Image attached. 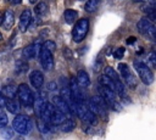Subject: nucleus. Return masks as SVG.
I'll return each instance as SVG.
<instances>
[{"instance_id":"1","label":"nucleus","mask_w":156,"mask_h":140,"mask_svg":"<svg viewBox=\"0 0 156 140\" xmlns=\"http://www.w3.org/2000/svg\"><path fill=\"white\" fill-rule=\"evenodd\" d=\"M88 108L96 116H101V117H106L107 116V103L105 102V100L101 97V95H95L93 96L89 101H88Z\"/></svg>"},{"instance_id":"2","label":"nucleus","mask_w":156,"mask_h":140,"mask_svg":"<svg viewBox=\"0 0 156 140\" xmlns=\"http://www.w3.org/2000/svg\"><path fill=\"white\" fill-rule=\"evenodd\" d=\"M133 66H134V69L136 71L139 78L141 79V82L146 85H151L154 83V73L150 69V67L147 65H145L144 62L141 61H138L135 60L133 62Z\"/></svg>"},{"instance_id":"3","label":"nucleus","mask_w":156,"mask_h":140,"mask_svg":"<svg viewBox=\"0 0 156 140\" xmlns=\"http://www.w3.org/2000/svg\"><path fill=\"white\" fill-rule=\"evenodd\" d=\"M89 30V21L88 18H80L78 22H76L73 29H72V39L74 43H80L84 40Z\"/></svg>"},{"instance_id":"4","label":"nucleus","mask_w":156,"mask_h":140,"mask_svg":"<svg viewBox=\"0 0 156 140\" xmlns=\"http://www.w3.org/2000/svg\"><path fill=\"white\" fill-rule=\"evenodd\" d=\"M12 127H13L15 131H17L22 135H26L32 130V122L27 116L17 114L12 122Z\"/></svg>"},{"instance_id":"5","label":"nucleus","mask_w":156,"mask_h":140,"mask_svg":"<svg viewBox=\"0 0 156 140\" xmlns=\"http://www.w3.org/2000/svg\"><path fill=\"white\" fill-rule=\"evenodd\" d=\"M99 90H100L101 97L105 100V102L107 103V106H110V107H111L113 111H116V112H118V111L122 110V106H121L119 102L116 100V93H115L113 90H111V89H108V88H106V86H102V85H100Z\"/></svg>"},{"instance_id":"6","label":"nucleus","mask_w":156,"mask_h":140,"mask_svg":"<svg viewBox=\"0 0 156 140\" xmlns=\"http://www.w3.org/2000/svg\"><path fill=\"white\" fill-rule=\"evenodd\" d=\"M17 95H18L20 102L22 105H24L27 107L33 105L34 95L27 84H20V86H17Z\"/></svg>"},{"instance_id":"7","label":"nucleus","mask_w":156,"mask_h":140,"mask_svg":"<svg viewBox=\"0 0 156 140\" xmlns=\"http://www.w3.org/2000/svg\"><path fill=\"white\" fill-rule=\"evenodd\" d=\"M118 71H119L122 78L124 79V82L127 83V85L129 88H135L136 86L135 77H134L133 72L130 71V68H129V66L127 63H119L118 65Z\"/></svg>"},{"instance_id":"8","label":"nucleus","mask_w":156,"mask_h":140,"mask_svg":"<svg viewBox=\"0 0 156 140\" xmlns=\"http://www.w3.org/2000/svg\"><path fill=\"white\" fill-rule=\"evenodd\" d=\"M136 29L141 34H147L151 38L155 37V32H156L155 26H154V23H151V21L147 17H141L139 19V22L136 23Z\"/></svg>"},{"instance_id":"9","label":"nucleus","mask_w":156,"mask_h":140,"mask_svg":"<svg viewBox=\"0 0 156 140\" xmlns=\"http://www.w3.org/2000/svg\"><path fill=\"white\" fill-rule=\"evenodd\" d=\"M39 60H40V63H41V67L45 69V71H51L54 68V56H52V52L41 47L39 54Z\"/></svg>"},{"instance_id":"10","label":"nucleus","mask_w":156,"mask_h":140,"mask_svg":"<svg viewBox=\"0 0 156 140\" xmlns=\"http://www.w3.org/2000/svg\"><path fill=\"white\" fill-rule=\"evenodd\" d=\"M69 90H71V94H72V99L76 103H83L85 102V97H84V94L80 91L79 89V85L77 84L76 79L72 78L71 79V83H69Z\"/></svg>"},{"instance_id":"11","label":"nucleus","mask_w":156,"mask_h":140,"mask_svg":"<svg viewBox=\"0 0 156 140\" xmlns=\"http://www.w3.org/2000/svg\"><path fill=\"white\" fill-rule=\"evenodd\" d=\"M40 49H41V44H40L39 41H35V43H33V44H30V45H27V46L22 50V55H23V57L27 58V60L34 58L35 56H38Z\"/></svg>"},{"instance_id":"12","label":"nucleus","mask_w":156,"mask_h":140,"mask_svg":"<svg viewBox=\"0 0 156 140\" xmlns=\"http://www.w3.org/2000/svg\"><path fill=\"white\" fill-rule=\"evenodd\" d=\"M30 21H32V11H30L29 9H26V10L22 12L21 17H20L18 29H20L21 33H24V32L28 29V27H29V24H30Z\"/></svg>"},{"instance_id":"13","label":"nucleus","mask_w":156,"mask_h":140,"mask_svg":"<svg viewBox=\"0 0 156 140\" xmlns=\"http://www.w3.org/2000/svg\"><path fill=\"white\" fill-rule=\"evenodd\" d=\"M52 101H54L52 105H54L57 110H60L61 112H63L66 116H72V114H73L72 110L69 108V106L67 105V102H66L61 96H54V97H52Z\"/></svg>"},{"instance_id":"14","label":"nucleus","mask_w":156,"mask_h":140,"mask_svg":"<svg viewBox=\"0 0 156 140\" xmlns=\"http://www.w3.org/2000/svg\"><path fill=\"white\" fill-rule=\"evenodd\" d=\"M29 82H30V85L34 88V89H40L44 84V75L40 71H33L29 75Z\"/></svg>"},{"instance_id":"15","label":"nucleus","mask_w":156,"mask_h":140,"mask_svg":"<svg viewBox=\"0 0 156 140\" xmlns=\"http://www.w3.org/2000/svg\"><path fill=\"white\" fill-rule=\"evenodd\" d=\"M15 23V15H13V11L12 10H6L4 16H2V19H1V24L2 27L6 29V30H10L12 28Z\"/></svg>"},{"instance_id":"16","label":"nucleus","mask_w":156,"mask_h":140,"mask_svg":"<svg viewBox=\"0 0 156 140\" xmlns=\"http://www.w3.org/2000/svg\"><path fill=\"white\" fill-rule=\"evenodd\" d=\"M76 82H77V84L79 85V88H87V86L90 85V77H89V74H88L85 71L80 69V71H78V73H77Z\"/></svg>"},{"instance_id":"17","label":"nucleus","mask_w":156,"mask_h":140,"mask_svg":"<svg viewBox=\"0 0 156 140\" xmlns=\"http://www.w3.org/2000/svg\"><path fill=\"white\" fill-rule=\"evenodd\" d=\"M66 118H67V116H66L63 112H61L60 110H57V108L55 107V110H54V112H52V114H51V118H50V122H49V123H50L51 125L56 127V125L61 124Z\"/></svg>"},{"instance_id":"18","label":"nucleus","mask_w":156,"mask_h":140,"mask_svg":"<svg viewBox=\"0 0 156 140\" xmlns=\"http://www.w3.org/2000/svg\"><path fill=\"white\" fill-rule=\"evenodd\" d=\"M0 91L4 95V97H7V99H15L17 96V86L13 84L4 85Z\"/></svg>"},{"instance_id":"19","label":"nucleus","mask_w":156,"mask_h":140,"mask_svg":"<svg viewBox=\"0 0 156 140\" xmlns=\"http://www.w3.org/2000/svg\"><path fill=\"white\" fill-rule=\"evenodd\" d=\"M45 103H46V97H45V94H40L37 99H34V101H33V107H34V112L37 113V114H39L40 116V112H41V110H43V107L45 106Z\"/></svg>"},{"instance_id":"20","label":"nucleus","mask_w":156,"mask_h":140,"mask_svg":"<svg viewBox=\"0 0 156 140\" xmlns=\"http://www.w3.org/2000/svg\"><path fill=\"white\" fill-rule=\"evenodd\" d=\"M54 110H55V106L52 105V103H50V102H46L45 103V106L43 107V110H41V112H40V117H41V119L44 121V122H50V118H51V114H52V112H54Z\"/></svg>"},{"instance_id":"21","label":"nucleus","mask_w":156,"mask_h":140,"mask_svg":"<svg viewBox=\"0 0 156 140\" xmlns=\"http://www.w3.org/2000/svg\"><path fill=\"white\" fill-rule=\"evenodd\" d=\"M76 122L72 119V118H69V119H65L61 124H58V125H56L60 130H62V131H65V133H68V131H72L74 128H76Z\"/></svg>"},{"instance_id":"22","label":"nucleus","mask_w":156,"mask_h":140,"mask_svg":"<svg viewBox=\"0 0 156 140\" xmlns=\"http://www.w3.org/2000/svg\"><path fill=\"white\" fill-rule=\"evenodd\" d=\"M5 106L7 108V111L12 114H17L20 112V102L13 100V99H9V101H5Z\"/></svg>"},{"instance_id":"23","label":"nucleus","mask_w":156,"mask_h":140,"mask_svg":"<svg viewBox=\"0 0 156 140\" xmlns=\"http://www.w3.org/2000/svg\"><path fill=\"white\" fill-rule=\"evenodd\" d=\"M77 16H78V12H77L76 10H73V9H67V10L65 11V13H63L65 21H66V23H68V24L74 23L76 19H77Z\"/></svg>"},{"instance_id":"24","label":"nucleus","mask_w":156,"mask_h":140,"mask_svg":"<svg viewBox=\"0 0 156 140\" xmlns=\"http://www.w3.org/2000/svg\"><path fill=\"white\" fill-rule=\"evenodd\" d=\"M34 10H35V13L38 16H40V17L46 16L49 13V6H48V4L45 1H40L39 4H37V6H35Z\"/></svg>"},{"instance_id":"25","label":"nucleus","mask_w":156,"mask_h":140,"mask_svg":"<svg viewBox=\"0 0 156 140\" xmlns=\"http://www.w3.org/2000/svg\"><path fill=\"white\" fill-rule=\"evenodd\" d=\"M99 4H100V0H88L85 2V6H84V10L88 12V13H93L98 10L99 7Z\"/></svg>"},{"instance_id":"26","label":"nucleus","mask_w":156,"mask_h":140,"mask_svg":"<svg viewBox=\"0 0 156 140\" xmlns=\"http://www.w3.org/2000/svg\"><path fill=\"white\" fill-rule=\"evenodd\" d=\"M99 82H100V85L106 86V88H108V89H111V90L115 91V82H113L111 78H108L107 75L102 74V75L100 77V79H99Z\"/></svg>"},{"instance_id":"27","label":"nucleus","mask_w":156,"mask_h":140,"mask_svg":"<svg viewBox=\"0 0 156 140\" xmlns=\"http://www.w3.org/2000/svg\"><path fill=\"white\" fill-rule=\"evenodd\" d=\"M104 74H105V75H107L108 78H111L113 82H116V80H118V79H119V77H118L117 72H116L112 67H110V66H106V67L104 68Z\"/></svg>"},{"instance_id":"28","label":"nucleus","mask_w":156,"mask_h":140,"mask_svg":"<svg viewBox=\"0 0 156 140\" xmlns=\"http://www.w3.org/2000/svg\"><path fill=\"white\" fill-rule=\"evenodd\" d=\"M115 93L121 96V97H126V90H124V84L118 79L115 82Z\"/></svg>"},{"instance_id":"29","label":"nucleus","mask_w":156,"mask_h":140,"mask_svg":"<svg viewBox=\"0 0 156 140\" xmlns=\"http://www.w3.org/2000/svg\"><path fill=\"white\" fill-rule=\"evenodd\" d=\"M141 10L150 17V21H154V19H155V5H154V4L145 5V6L141 7Z\"/></svg>"},{"instance_id":"30","label":"nucleus","mask_w":156,"mask_h":140,"mask_svg":"<svg viewBox=\"0 0 156 140\" xmlns=\"http://www.w3.org/2000/svg\"><path fill=\"white\" fill-rule=\"evenodd\" d=\"M28 71V63L24 61H17L16 62V72L17 73H24Z\"/></svg>"},{"instance_id":"31","label":"nucleus","mask_w":156,"mask_h":140,"mask_svg":"<svg viewBox=\"0 0 156 140\" xmlns=\"http://www.w3.org/2000/svg\"><path fill=\"white\" fill-rule=\"evenodd\" d=\"M41 47H44V49H46V50H49V51L54 52V51H55V49H56V45H55V43H54L52 40H46L45 43H43Z\"/></svg>"},{"instance_id":"32","label":"nucleus","mask_w":156,"mask_h":140,"mask_svg":"<svg viewBox=\"0 0 156 140\" xmlns=\"http://www.w3.org/2000/svg\"><path fill=\"white\" fill-rule=\"evenodd\" d=\"M9 123V118H7V114L2 111H0V128H5Z\"/></svg>"},{"instance_id":"33","label":"nucleus","mask_w":156,"mask_h":140,"mask_svg":"<svg viewBox=\"0 0 156 140\" xmlns=\"http://www.w3.org/2000/svg\"><path fill=\"white\" fill-rule=\"evenodd\" d=\"M113 56H115V58H117V60H121L123 56H124V47H118L116 51H115V54H113Z\"/></svg>"},{"instance_id":"34","label":"nucleus","mask_w":156,"mask_h":140,"mask_svg":"<svg viewBox=\"0 0 156 140\" xmlns=\"http://www.w3.org/2000/svg\"><path fill=\"white\" fill-rule=\"evenodd\" d=\"M147 61H149V63H150L151 67H155L156 66V54L154 51L150 52V55L147 56Z\"/></svg>"},{"instance_id":"35","label":"nucleus","mask_w":156,"mask_h":140,"mask_svg":"<svg viewBox=\"0 0 156 140\" xmlns=\"http://www.w3.org/2000/svg\"><path fill=\"white\" fill-rule=\"evenodd\" d=\"M57 83L55 82V80H51L50 83H49V85H48V90L49 91H56L57 90Z\"/></svg>"},{"instance_id":"36","label":"nucleus","mask_w":156,"mask_h":140,"mask_svg":"<svg viewBox=\"0 0 156 140\" xmlns=\"http://www.w3.org/2000/svg\"><path fill=\"white\" fill-rule=\"evenodd\" d=\"M2 135H4L5 138L10 139V138L13 136V130H12V129H5V130H2Z\"/></svg>"},{"instance_id":"37","label":"nucleus","mask_w":156,"mask_h":140,"mask_svg":"<svg viewBox=\"0 0 156 140\" xmlns=\"http://www.w3.org/2000/svg\"><path fill=\"white\" fill-rule=\"evenodd\" d=\"M63 55H65V57L68 60H72V52H71V50L68 49V47H63Z\"/></svg>"},{"instance_id":"38","label":"nucleus","mask_w":156,"mask_h":140,"mask_svg":"<svg viewBox=\"0 0 156 140\" xmlns=\"http://www.w3.org/2000/svg\"><path fill=\"white\" fill-rule=\"evenodd\" d=\"M4 106H5V97H4V95L0 91V108H2Z\"/></svg>"},{"instance_id":"39","label":"nucleus","mask_w":156,"mask_h":140,"mask_svg":"<svg viewBox=\"0 0 156 140\" xmlns=\"http://www.w3.org/2000/svg\"><path fill=\"white\" fill-rule=\"evenodd\" d=\"M134 41H136V38H135V37H129V38L127 39V44H128V45L133 44Z\"/></svg>"},{"instance_id":"40","label":"nucleus","mask_w":156,"mask_h":140,"mask_svg":"<svg viewBox=\"0 0 156 140\" xmlns=\"http://www.w3.org/2000/svg\"><path fill=\"white\" fill-rule=\"evenodd\" d=\"M10 1H11L12 5H18V4H21L22 0H10Z\"/></svg>"},{"instance_id":"41","label":"nucleus","mask_w":156,"mask_h":140,"mask_svg":"<svg viewBox=\"0 0 156 140\" xmlns=\"http://www.w3.org/2000/svg\"><path fill=\"white\" fill-rule=\"evenodd\" d=\"M28 1H29V2H30V4H35V2H37V1H38V0H28Z\"/></svg>"},{"instance_id":"42","label":"nucleus","mask_w":156,"mask_h":140,"mask_svg":"<svg viewBox=\"0 0 156 140\" xmlns=\"http://www.w3.org/2000/svg\"><path fill=\"white\" fill-rule=\"evenodd\" d=\"M133 1H134V2H144L145 0H133Z\"/></svg>"},{"instance_id":"43","label":"nucleus","mask_w":156,"mask_h":140,"mask_svg":"<svg viewBox=\"0 0 156 140\" xmlns=\"http://www.w3.org/2000/svg\"><path fill=\"white\" fill-rule=\"evenodd\" d=\"M1 38H2V37H1V33H0V39H1Z\"/></svg>"},{"instance_id":"44","label":"nucleus","mask_w":156,"mask_h":140,"mask_svg":"<svg viewBox=\"0 0 156 140\" xmlns=\"http://www.w3.org/2000/svg\"><path fill=\"white\" fill-rule=\"evenodd\" d=\"M49 1H54V0H49Z\"/></svg>"},{"instance_id":"45","label":"nucleus","mask_w":156,"mask_h":140,"mask_svg":"<svg viewBox=\"0 0 156 140\" xmlns=\"http://www.w3.org/2000/svg\"><path fill=\"white\" fill-rule=\"evenodd\" d=\"M0 23H1V18H0Z\"/></svg>"}]
</instances>
